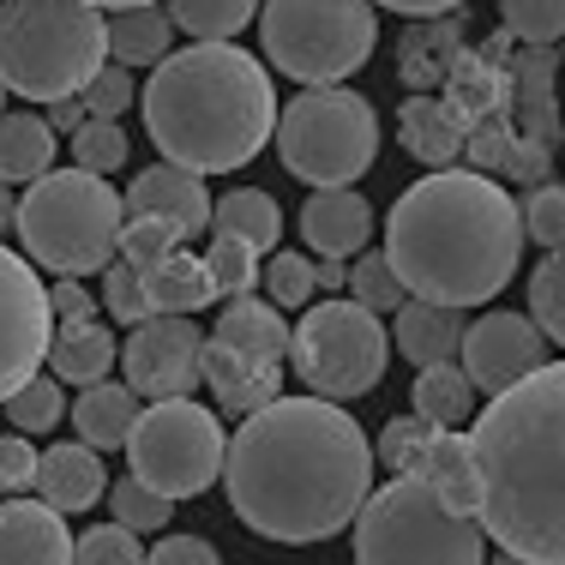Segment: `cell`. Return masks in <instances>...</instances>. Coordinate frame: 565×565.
Returning a JSON list of instances; mask_svg holds the SVG:
<instances>
[{"instance_id":"6da1fadb","label":"cell","mask_w":565,"mask_h":565,"mask_svg":"<svg viewBox=\"0 0 565 565\" xmlns=\"http://www.w3.org/2000/svg\"><path fill=\"white\" fill-rule=\"evenodd\" d=\"M228 511L265 542H331L373 493V446L331 397H277L241 422L223 457Z\"/></svg>"},{"instance_id":"7a4b0ae2","label":"cell","mask_w":565,"mask_h":565,"mask_svg":"<svg viewBox=\"0 0 565 565\" xmlns=\"http://www.w3.org/2000/svg\"><path fill=\"white\" fill-rule=\"evenodd\" d=\"M523 211L493 174L434 169L385 217V259L403 289L439 307H481L523 265Z\"/></svg>"},{"instance_id":"3957f363","label":"cell","mask_w":565,"mask_h":565,"mask_svg":"<svg viewBox=\"0 0 565 565\" xmlns=\"http://www.w3.org/2000/svg\"><path fill=\"white\" fill-rule=\"evenodd\" d=\"M481 530L535 565H565V361L488 397L469 427Z\"/></svg>"},{"instance_id":"277c9868","label":"cell","mask_w":565,"mask_h":565,"mask_svg":"<svg viewBox=\"0 0 565 565\" xmlns=\"http://www.w3.org/2000/svg\"><path fill=\"white\" fill-rule=\"evenodd\" d=\"M277 90L265 61L235 43H186L145 78V132L163 163L228 174L277 139Z\"/></svg>"},{"instance_id":"5b68a950","label":"cell","mask_w":565,"mask_h":565,"mask_svg":"<svg viewBox=\"0 0 565 565\" xmlns=\"http://www.w3.org/2000/svg\"><path fill=\"white\" fill-rule=\"evenodd\" d=\"M109 61V19L90 0H0V85L31 103H61Z\"/></svg>"},{"instance_id":"8992f818","label":"cell","mask_w":565,"mask_h":565,"mask_svg":"<svg viewBox=\"0 0 565 565\" xmlns=\"http://www.w3.org/2000/svg\"><path fill=\"white\" fill-rule=\"evenodd\" d=\"M120 228H127V199L90 169H49L19 199L24 253L61 277L109 271L120 259Z\"/></svg>"},{"instance_id":"52a82bcc","label":"cell","mask_w":565,"mask_h":565,"mask_svg":"<svg viewBox=\"0 0 565 565\" xmlns=\"http://www.w3.org/2000/svg\"><path fill=\"white\" fill-rule=\"evenodd\" d=\"M488 530L463 518L422 476H397L367 493L355 518V565H481Z\"/></svg>"},{"instance_id":"ba28073f","label":"cell","mask_w":565,"mask_h":565,"mask_svg":"<svg viewBox=\"0 0 565 565\" xmlns=\"http://www.w3.org/2000/svg\"><path fill=\"white\" fill-rule=\"evenodd\" d=\"M259 43L277 73L301 85H343L380 49L373 0H265Z\"/></svg>"},{"instance_id":"9c48e42d","label":"cell","mask_w":565,"mask_h":565,"mask_svg":"<svg viewBox=\"0 0 565 565\" xmlns=\"http://www.w3.org/2000/svg\"><path fill=\"white\" fill-rule=\"evenodd\" d=\"M277 157L307 186H355L380 157V115L349 85H307L277 115Z\"/></svg>"},{"instance_id":"30bf717a","label":"cell","mask_w":565,"mask_h":565,"mask_svg":"<svg viewBox=\"0 0 565 565\" xmlns=\"http://www.w3.org/2000/svg\"><path fill=\"white\" fill-rule=\"evenodd\" d=\"M289 361L313 397L355 403L385 380L392 338H385V319L373 307L349 301V295H331V301L301 313V326L289 338Z\"/></svg>"},{"instance_id":"8fae6325","label":"cell","mask_w":565,"mask_h":565,"mask_svg":"<svg viewBox=\"0 0 565 565\" xmlns=\"http://www.w3.org/2000/svg\"><path fill=\"white\" fill-rule=\"evenodd\" d=\"M223 457H228L223 422L193 397L145 403L139 427H132V439H127L132 476H139L145 488L169 493V500H199L205 488H217Z\"/></svg>"},{"instance_id":"7c38bea8","label":"cell","mask_w":565,"mask_h":565,"mask_svg":"<svg viewBox=\"0 0 565 565\" xmlns=\"http://www.w3.org/2000/svg\"><path fill=\"white\" fill-rule=\"evenodd\" d=\"M120 367H127V385L145 403L193 397V385H205V331L186 313H151L145 326L127 331Z\"/></svg>"},{"instance_id":"4fadbf2b","label":"cell","mask_w":565,"mask_h":565,"mask_svg":"<svg viewBox=\"0 0 565 565\" xmlns=\"http://www.w3.org/2000/svg\"><path fill=\"white\" fill-rule=\"evenodd\" d=\"M49 343H55V313L43 277L31 271V259L0 247V403L31 373H43Z\"/></svg>"},{"instance_id":"5bb4252c","label":"cell","mask_w":565,"mask_h":565,"mask_svg":"<svg viewBox=\"0 0 565 565\" xmlns=\"http://www.w3.org/2000/svg\"><path fill=\"white\" fill-rule=\"evenodd\" d=\"M457 367L476 380L481 397H500L518 380H530L535 367H547V338L530 313H481L469 319L463 349H457Z\"/></svg>"},{"instance_id":"9a60e30c","label":"cell","mask_w":565,"mask_h":565,"mask_svg":"<svg viewBox=\"0 0 565 565\" xmlns=\"http://www.w3.org/2000/svg\"><path fill=\"white\" fill-rule=\"evenodd\" d=\"M120 199H127V217H157L181 241L211 235V205H217V199H211L205 181L181 163H151L145 174H132V186Z\"/></svg>"},{"instance_id":"2e32d148","label":"cell","mask_w":565,"mask_h":565,"mask_svg":"<svg viewBox=\"0 0 565 565\" xmlns=\"http://www.w3.org/2000/svg\"><path fill=\"white\" fill-rule=\"evenodd\" d=\"M301 241L326 259H355L373 241V205L355 186H313V199L301 205Z\"/></svg>"},{"instance_id":"e0dca14e","label":"cell","mask_w":565,"mask_h":565,"mask_svg":"<svg viewBox=\"0 0 565 565\" xmlns=\"http://www.w3.org/2000/svg\"><path fill=\"white\" fill-rule=\"evenodd\" d=\"M205 385L223 415H259L265 403L282 397V361L241 355V349L205 338Z\"/></svg>"},{"instance_id":"ac0fdd59","label":"cell","mask_w":565,"mask_h":565,"mask_svg":"<svg viewBox=\"0 0 565 565\" xmlns=\"http://www.w3.org/2000/svg\"><path fill=\"white\" fill-rule=\"evenodd\" d=\"M0 565H73L66 518L43 500H0Z\"/></svg>"},{"instance_id":"d6986e66","label":"cell","mask_w":565,"mask_h":565,"mask_svg":"<svg viewBox=\"0 0 565 565\" xmlns=\"http://www.w3.org/2000/svg\"><path fill=\"white\" fill-rule=\"evenodd\" d=\"M463 331H469L463 307H439V301H422V295H409V301L392 313V349L403 361H415V367L457 361Z\"/></svg>"},{"instance_id":"ffe728a7","label":"cell","mask_w":565,"mask_h":565,"mask_svg":"<svg viewBox=\"0 0 565 565\" xmlns=\"http://www.w3.org/2000/svg\"><path fill=\"white\" fill-rule=\"evenodd\" d=\"M36 493H43V505H55L61 518L66 511H90L109 493V463H103L97 446H49L36 457Z\"/></svg>"},{"instance_id":"44dd1931","label":"cell","mask_w":565,"mask_h":565,"mask_svg":"<svg viewBox=\"0 0 565 565\" xmlns=\"http://www.w3.org/2000/svg\"><path fill=\"white\" fill-rule=\"evenodd\" d=\"M397 139H403V151H409L415 163L451 169L469 132H463V115H457L451 103H439V97H409V103H403V115H397Z\"/></svg>"},{"instance_id":"7402d4cb","label":"cell","mask_w":565,"mask_h":565,"mask_svg":"<svg viewBox=\"0 0 565 565\" xmlns=\"http://www.w3.org/2000/svg\"><path fill=\"white\" fill-rule=\"evenodd\" d=\"M211 338L228 343V349H241V355L282 361V355H289V338H295V331H289V319H282V307L259 301V295H228Z\"/></svg>"},{"instance_id":"603a6c76","label":"cell","mask_w":565,"mask_h":565,"mask_svg":"<svg viewBox=\"0 0 565 565\" xmlns=\"http://www.w3.org/2000/svg\"><path fill=\"white\" fill-rule=\"evenodd\" d=\"M73 427H78V439L85 446H97V451H127V439H132V427H139V392L132 385H115V380H97V385H85L78 392L73 409Z\"/></svg>"},{"instance_id":"cb8c5ba5","label":"cell","mask_w":565,"mask_h":565,"mask_svg":"<svg viewBox=\"0 0 565 565\" xmlns=\"http://www.w3.org/2000/svg\"><path fill=\"white\" fill-rule=\"evenodd\" d=\"M120 361V343L115 331L103 326V319H78V326H55V343H49V367H55V380L66 385H97L109 380V367Z\"/></svg>"},{"instance_id":"d4e9b609","label":"cell","mask_w":565,"mask_h":565,"mask_svg":"<svg viewBox=\"0 0 565 565\" xmlns=\"http://www.w3.org/2000/svg\"><path fill=\"white\" fill-rule=\"evenodd\" d=\"M415 476H422L451 511H463V518H476V511H481L476 446H469V434H457V427H446V434L434 439V451L422 457V469H415Z\"/></svg>"},{"instance_id":"484cf974","label":"cell","mask_w":565,"mask_h":565,"mask_svg":"<svg viewBox=\"0 0 565 565\" xmlns=\"http://www.w3.org/2000/svg\"><path fill=\"white\" fill-rule=\"evenodd\" d=\"M174 55V19L169 7H120L109 12V61L120 66H157Z\"/></svg>"},{"instance_id":"4316f807","label":"cell","mask_w":565,"mask_h":565,"mask_svg":"<svg viewBox=\"0 0 565 565\" xmlns=\"http://www.w3.org/2000/svg\"><path fill=\"white\" fill-rule=\"evenodd\" d=\"M145 295H151V313H199V307L223 301L217 282H211V265L186 247H174L157 271H145Z\"/></svg>"},{"instance_id":"83f0119b","label":"cell","mask_w":565,"mask_h":565,"mask_svg":"<svg viewBox=\"0 0 565 565\" xmlns=\"http://www.w3.org/2000/svg\"><path fill=\"white\" fill-rule=\"evenodd\" d=\"M211 235H228V241H247L253 253H271L282 241V211L265 186H235L211 205Z\"/></svg>"},{"instance_id":"f1b7e54d","label":"cell","mask_w":565,"mask_h":565,"mask_svg":"<svg viewBox=\"0 0 565 565\" xmlns=\"http://www.w3.org/2000/svg\"><path fill=\"white\" fill-rule=\"evenodd\" d=\"M55 169V127L49 115H0V181L31 186Z\"/></svg>"},{"instance_id":"f546056e","label":"cell","mask_w":565,"mask_h":565,"mask_svg":"<svg viewBox=\"0 0 565 565\" xmlns=\"http://www.w3.org/2000/svg\"><path fill=\"white\" fill-rule=\"evenodd\" d=\"M476 380H469L457 361H439V367H422L415 373V392H409V409L415 415H427V422H439V427H457V422H469L476 415Z\"/></svg>"},{"instance_id":"4dcf8cb0","label":"cell","mask_w":565,"mask_h":565,"mask_svg":"<svg viewBox=\"0 0 565 565\" xmlns=\"http://www.w3.org/2000/svg\"><path fill=\"white\" fill-rule=\"evenodd\" d=\"M265 0H169L174 31H186L193 43H228L259 19Z\"/></svg>"},{"instance_id":"1f68e13d","label":"cell","mask_w":565,"mask_h":565,"mask_svg":"<svg viewBox=\"0 0 565 565\" xmlns=\"http://www.w3.org/2000/svg\"><path fill=\"white\" fill-rule=\"evenodd\" d=\"M457 31H463L457 19H439V24L409 31V43H403V78H409V85H439V78L451 73Z\"/></svg>"},{"instance_id":"d6a6232c","label":"cell","mask_w":565,"mask_h":565,"mask_svg":"<svg viewBox=\"0 0 565 565\" xmlns=\"http://www.w3.org/2000/svg\"><path fill=\"white\" fill-rule=\"evenodd\" d=\"M446 434L439 422H427V415H397V422H385L380 446H373V457H380L392 476H415L422 469V457L434 451V439Z\"/></svg>"},{"instance_id":"836d02e7","label":"cell","mask_w":565,"mask_h":565,"mask_svg":"<svg viewBox=\"0 0 565 565\" xmlns=\"http://www.w3.org/2000/svg\"><path fill=\"white\" fill-rule=\"evenodd\" d=\"M530 319L547 343L565 349V247L542 253V265L530 271Z\"/></svg>"},{"instance_id":"e575fe53","label":"cell","mask_w":565,"mask_h":565,"mask_svg":"<svg viewBox=\"0 0 565 565\" xmlns=\"http://www.w3.org/2000/svg\"><path fill=\"white\" fill-rule=\"evenodd\" d=\"M0 409L12 415V427L19 434H49L55 422H66V397H61V380L55 373H31V380L19 385Z\"/></svg>"},{"instance_id":"d590c367","label":"cell","mask_w":565,"mask_h":565,"mask_svg":"<svg viewBox=\"0 0 565 565\" xmlns=\"http://www.w3.org/2000/svg\"><path fill=\"white\" fill-rule=\"evenodd\" d=\"M109 511H115V523H127L132 535H163L169 518H174V500L157 493V488H145L139 476H127V481L109 488Z\"/></svg>"},{"instance_id":"8d00e7d4","label":"cell","mask_w":565,"mask_h":565,"mask_svg":"<svg viewBox=\"0 0 565 565\" xmlns=\"http://www.w3.org/2000/svg\"><path fill=\"white\" fill-rule=\"evenodd\" d=\"M349 301L373 307V313H397L403 301H409V289H403V277L392 271V259L385 253H361L355 265H349Z\"/></svg>"},{"instance_id":"74e56055","label":"cell","mask_w":565,"mask_h":565,"mask_svg":"<svg viewBox=\"0 0 565 565\" xmlns=\"http://www.w3.org/2000/svg\"><path fill=\"white\" fill-rule=\"evenodd\" d=\"M500 19H505V31L530 49L565 43V0H500Z\"/></svg>"},{"instance_id":"f35d334b","label":"cell","mask_w":565,"mask_h":565,"mask_svg":"<svg viewBox=\"0 0 565 565\" xmlns=\"http://www.w3.org/2000/svg\"><path fill=\"white\" fill-rule=\"evenodd\" d=\"M259 282H265V301L271 307H307L313 289H319V265L301 259V253H271Z\"/></svg>"},{"instance_id":"ab89813d","label":"cell","mask_w":565,"mask_h":565,"mask_svg":"<svg viewBox=\"0 0 565 565\" xmlns=\"http://www.w3.org/2000/svg\"><path fill=\"white\" fill-rule=\"evenodd\" d=\"M127 157H132V145H127V127H120V120H85V127L73 132V163L90 169V174H115Z\"/></svg>"},{"instance_id":"60d3db41","label":"cell","mask_w":565,"mask_h":565,"mask_svg":"<svg viewBox=\"0 0 565 565\" xmlns=\"http://www.w3.org/2000/svg\"><path fill=\"white\" fill-rule=\"evenodd\" d=\"M205 265H211V282H217V295L228 301V295H253V282H259V253L247 247V241H228V235H211V253H205Z\"/></svg>"},{"instance_id":"b9f144b4","label":"cell","mask_w":565,"mask_h":565,"mask_svg":"<svg viewBox=\"0 0 565 565\" xmlns=\"http://www.w3.org/2000/svg\"><path fill=\"white\" fill-rule=\"evenodd\" d=\"M78 103H85V115L90 120H120L139 103V85H132V66H120V61H103L97 66V78H90L85 90H78Z\"/></svg>"},{"instance_id":"7bdbcfd3","label":"cell","mask_w":565,"mask_h":565,"mask_svg":"<svg viewBox=\"0 0 565 565\" xmlns=\"http://www.w3.org/2000/svg\"><path fill=\"white\" fill-rule=\"evenodd\" d=\"M174 247H186V241L157 217H127V228H120V259H127L132 271H157Z\"/></svg>"},{"instance_id":"ee69618b","label":"cell","mask_w":565,"mask_h":565,"mask_svg":"<svg viewBox=\"0 0 565 565\" xmlns=\"http://www.w3.org/2000/svg\"><path fill=\"white\" fill-rule=\"evenodd\" d=\"M73 565H145V547L127 523H97L73 542Z\"/></svg>"},{"instance_id":"f6af8a7d","label":"cell","mask_w":565,"mask_h":565,"mask_svg":"<svg viewBox=\"0 0 565 565\" xmlns=\"http://www.w3.org/2000/svg\"><path fill=\"white\" fill-rule=\"evenodd\" d=\"M523 235L535 241L542 253H554V247H565V186H535L530 199H523Z\"/></svg>"},{"instance_id":"bcb514c9","label":"cell","mask_w":565,"mask_h":565,"mask_svg":"<svg viewBox=\"0 0 565 565\" xmlns=\"http://www.w3.org/2000/svg\"><path fill=\"white\" fill-rule=\"evenodd\" d=\"M103 307H109L115 319H127V326H145V319H151V295H145V271H132L127 259H115L109 271H103Z\"/></svg>"},{"instance_id":"7dc6e473","label":"cell","mask_w":565,"mask_h":565,"mask_svg":"<svg viewBox=\"0 0 565 565\" xmlns=\"http://www.w3.org/2000/svg\"><path fill=\"white\" fill-rule=\"evenodd\" d=\"M36 451L31 446V434H7L0 439V493H24V488H36Z\"/></svg>"},{"instance_id":"c3c4849f","label":"cell","mask_w":565,"mask_h":565,"mask_svg":"<svg viewBox=\"0 0 565 565\" xmlns=\"http://www.w3.org/2000/svg\"><path fill=\"white\" fill-rule=\"evenodd\" d=\"M145 565H223V559L205 535H163V542L145 554Z\"/></svg>"},{"instance_id":"681fc988","label":"cell","mask_w":565,"mask_h":565,"mask_svg":"<svg viewBox=\"0 0 565 565\" xmlns=\"http://www.w3.org/2000/svg\"><path fill=\"white\" fill-rule=\"evenodd\" d=\"M49 313H55V326H78V319H97V301H90L85 277H61L55 289H49Z\"/></svg>"},{"instance_id":"f907efd6","label":"cell","mask_w":565,"mask_h":565,"mask_svg":"<svg viewBox=\"0 0 565 565\" xmlns=\"http://www.w3.org/2000/svg\"><path fill=\"white\" fill-rule=\"evenodd\" d=\"M373 7L403 12V19H446V12H457L463 0H373Z\"/></svg>"},{"instance_id":"816d5d0a","label":"cell","mask_w":565,"mask_h":565,"mask_svg":"<svg viewBox=\"0 0 565 565\" xmlns=\"http://www.w3.org/2000/svg\"><path fill=\"white\" fill-rule=\"evenodd\" d=\"M85 120H90V115H85V103H78V97H61V103H49V127H55V132H61V127H66V132H78Z\"/></svg>"},{"instance_id":"f5cc1de1","label":"cell","mask_w":565,"mask_h":565,"mask_svg":"<svg viewBox=\"0 0 565 565\" xmlns=\"http://www.w3.org/2000/svg\"><path fill=\"white\" fill-rule=\"evenodd\" d=\"M319 289H326V295H343V289H349V265H343V259H326V265H319Z\"/></svg>"},{"instance_id":"db71d44e","label":"cell","mask_w":565,"mask_h":565,"mask_svg":"<svg viewBox=\"0 0 565 565\" xmlns=\"http://www.w3.org/2000/svg\"><path fill=\"white\" fill-rule=\"evenodd\" d=\"M12 228H19V199H12V193H7V181H0V241H7Z\"/></svg>"},{"instance_id":"11a10c76","label":"cell","mask_w":565,"mask_h":565,"mask_svg":"<svg viewBox=\"0 0 565 565\" xmlns=\"http://www.w3.org/2000/svg\"><path fill=\"white\" fill-rule=\"evenodd\" d=\"M488 565H535V559H523V554H511V547H500V554H493Z\"/></svg>"},{"instance_id":"9f6ffc18","label":"cell","mask_w":565,"mask_h":565,"mask_svg":"<svg viewBox=\"0 0 565 565\" xmlns=\"http://www.w3.org/2000/svg\"><path fill=\"white\" fill-rule=\"evenodd\" d=\"M90 7H109V12H120V7H157V0H90Z\"/></svg>"},{"instance_id":"6f0895ef","label":"cell","mask_w":565,"mask_h":565,"mask_svg":"<svg viewBox=\"0 0 565 565\" xmlns=\"http://www.w3.org/2000/svg\"><path fill=\"white\" fill-rule=\"evenodd\" d=\"M0 97H7V85H0Z\"/></svg>"}]
</instances>
